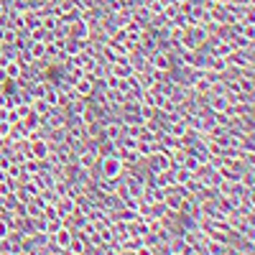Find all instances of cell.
I'll return each mask as SVG.
<instances>
[{"instance_id": "cell-1", "label": "cell", "mask_w": 255, "mask_h": 255, "mask_svg": "<svg viewBox=\"0 0 255 255\" xmlns=\"http://www.w3.org/2000/svg\"><path fill=\"white\" fill-rule=\"evenodd\" d=\"M97 166H100V179H120L123 171H125V166L120 161V156H100L97 158Z\"/></svg>"}, {"instance_id": "cell-2", "label": "cell", "mask_w": 255, "mask_h": 255, "mask_svg": "<svg viewBox=\"0 0 255 255\" xmlns=\"http://www.w3.org/2000/svg\"><path fill=\"white\" fill-rule=\"evenodd\" d=\"M54 207H56V212H59V217L64 220V217H69L72 212L77 209V199H74L72 194H64V197H59V199L54 202Z\"/></svg>"}, {"instance_id": "cell-3", "label": "cell", "mask_w": 255, "mask_h": 255, "mask_svg": "<svg viewBox=\"0 0 255 255\" xmlns=\"http://www.w3.org/2000/svg\"><path fill=\"white\" fill-rule=\"evenodd\" d=\"M72 235H74V232H72L69 227H59V230L54 232V235H51V245H54L56 250H64V248L69 245Z\"/></svg>"}, {"instance_id": "cell-4", "label": "cell", "mask_w": 255, "mask_h": 255, "mask_svg": "<svg viewBox=\"0 0 255 255\" xmlns=\"http://www.w3.org/2000/svg\"><path fill=\"white\" fill-rule=\"evenodd\" d=\"M120 135H123V123H105L102 120V138L105 140H113L115 143Z\"/></svg>"}, {"instance_id": "cell-5", "label": "cell", "mask_w": 255, "mask_h": 255, "mask_svg": "<svg viewBox=\"0 0 255 255\" xmlns=\"http://www.w3.org/2000/svg\"><path fill=\"white\" fill-rule=\"evenodd\" d=\"M209 97V110L212 113H227V108H230V100L225 97V95H207Z\"/></svg>"}, {"instance_id": "cell-6", "label": "cell", "mask_w": 255, "mask_h": 255, "mask_svg": "<svg viewBox=\"0 0 255 255\" xmlns=\"http://www.w3.org/2000/svg\"><path fill=\"white\" fill-rule=\"evenodd\" d=\"M8 235H10V225H8V220L0 217V240H5Z\"/></svg>"}, {"instance_id": "cell-7", "label": "cell", "mask_w": 255, "mask_h": 255, "mask_svg": "<svg viewBox=\"0 0 255 255\" xmlns=\"http://www.w3.org/2000/svg\"><path fill=\"white\" fill-rule=\"evenodd\" d=\"M133 255H153V248H145V245H140Z\"/></svg>"}]
</instances>
